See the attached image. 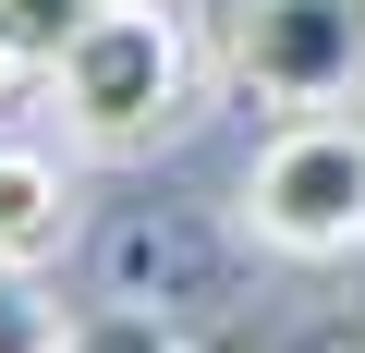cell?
Masks as SVG:
<instances>
[{
	"label": "cell",
	"mask_w": 365,
	"mask_h": 353,
	"mask_svg": "<svg viewBox=\"0 0 365 353\" xmlns=\"http://www.w3.org/2000/svg\"><path fill=\"white\" fill-rule=\"evenodd\" d=\"M49 98H61L73 146L134 158V146L182 134V110H195V37H182L158 0H110V13L49 61Z\"/></svg>",
	"instance_id": "cell-1"
},
{
	"label": "cell",
	"mask_w": 365,
	"mask_h": 353,
	"mask_svg": "<svg viewBox=\"0 0 365 353\" xmlns=\"http://www.w3.org/2000/svg\"><path fill=\"white\" fill-rule=\"evenodd\" d=\"M13 73H25V49H13V37H0V86H13Z\"/></svg>",
	"instance_id": "cell-9"
},
{
	"label": "cell",
	"mask_w": 365,
	"mask_h": 353,
	"mask_svg": "<svg viewBox=\"0 0 365 353\" xmlns=\"http://www.w3.org/2000/svg\"><path fill=\"white\" fill-rule=\"evenodd\" d=\"M98 13H110V0H0V37L25 49V73H49V61H61Z\"/></svg>",
	"instance_id": "cell-5"
},
{
	"label": "cell",
	"mask_w": 365,
	"mask_h": 353,
	"mask_svg": "<svg viewBox=\"0 0 365 353\" xmlns=\"http://www.w3.org/2000/svg\"><path fill=\"white\" fill-rule=\"evenodd\" d=\"M49 353H182V341H170V317H146V305H98V317L61 329Z\"/></svg>",
	"instance_id": "cell-6"
},
{
	"label": "cell",
	"mask_w": 365,
	"mask_h": 353,
	"mask_svg": "<svg viewBox=\"0 0 365 353\" xmlns=\"http://www.w3.org/2000/svg\"><path fill=\"white\" fill-rule=\"evenodd\" d=\"M220 49H232V86L280 110H329L365 86V0H232Z\"/></svg>",
	"instance_id": "cell-3"
},
{
	"label": "cell",
	"mask_w": 365,
	"mask_h": 353,
	"mask_svg": "<svg viewBox=\"0 0 365 353\" xmlns=\"http://www.w3.org/2000/svg\"><path fill=\"white\" fill-rule=\"evenodd\" d=\"M244 232L268 256H341V244H365V122L304 110L292 134H268L256 170H244Z\"/></svg>",
	"instance_id": "cell-2"
},
{
	"label": "cell",
	"mask_w": 365,
	"mask_h": 353,
	"mask_svg": "<svg viewBox=\"0 0 365 353\" xmlns=\"http://www.w3.org/2000/svg\"><path fill=\"white\" fill-rule=\"evenodd\" d=\"M0 353H49V329H37V305L13 292V268H0Z\"/></svg>",
	"instance_id": "cell-7"
},
{
	"label": "cell",
	"mask_w": 365,
	"mask_h": 353,
	"mask_svg": "<svg viewBox=\"0 0 365 353\" xmlns=\"http://www.w3.org/2000/svg\"><path fill=\"white\" fill-rule=\"evenodd\" d=\"M61 232H73V195H61V158H37V146H0V268H49L61 256Z\"/></svg>",
	"instance_id": "cell-4"
},
{
	"label": "cell",
	"mask_w": 365,
	"mask_h": 353,
	"mask_svg": "<svg viewBox=\"0 0 365 353\" xmlns=\"http://www.w3.org/2000/svg\"><path fill=\"white\" fill-rule=\"evenodd\" d=\"M280 353H365V317H317L304 341H280Z\"/></svg>",
	"instance_id": "cell-8"
}]
</instances>
